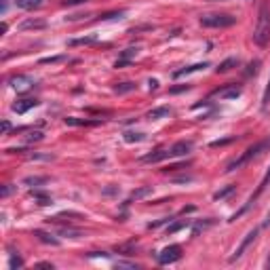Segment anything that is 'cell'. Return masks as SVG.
Masks as SVG:
<instances>
[{
  "label": "cell",
  "mask_w": 270,
  "mask_h": 270,
  "mask_svg": "<svg viewBox=\"0 0 270 270\" xmlns=\"http://www.w3.org/2000/svg\"><path fill=\"white\" fill-rule=\"evenodd\" d=\"M8 83H11V87L15 89V91H28V89L34 87V80L28 78V76H21V74L19 76H13Z\"/></svg>",
  "instance_id": "7"
},
{
  "label": "cell",
  "mask_w": 270,
  "mask_h": 270,
  "mask_svg": "<svg viewBox=\"0 0 270 270\" xmlns=\"http://www.w3.org/2000/svg\"><path fill=\"white\" fill-rule=\"evenodd\" d=\"M137 53H139V47H129L127 51H123L121 59L116 61V68H123L125 64H129V61H131L133 57H137Z\"/></svg>",
  "instance_id": "11"
},
{
  "label": "cell",
  "mask_w": 270,
  "mask_h": 270,
  "mask_svg": "<svg viewBox=\"0 0 270 270\" xmlns=\"http://www.w3.org/2000/svg\"><path fill=\"white\" fill-rule=\"evenodd\" d=\"M270 104V78H268V85H266V91H264V97H262V108L266 110Z\"/></svg>",
  "instance_id": "25"
},
{
  "label": "cell",
  "mask_w": 270,
  "mask_h": 270,
  "mask_svg": "<svg viewBox=\"0 0 270 270\" xmlns=\"http://www.w3.org/2000/svg\"><path fill=\"white\" fill-rule=\"evenodd\" d=\"M102 121H87V119H74V116H68L66 125H72V127H91V125H100Z\"/></svg>",
  "instance_id": "13"
},
{
  "label": "cell",
  "mask_w": 270,
  "mask_h": 270,
  "mask_svg": "<svg viewBox=\"0 0 270 270\" xmlns=\"http://www.w3.org/2000/svg\"><path fill=\"white\" fill-rule=\"evenodd\" d=\"M186 226H190V220H184V222H177V224H173V226H169V228H167V232H169V235H173V232L182 230V228H186Z\"/></svg>",
  "instance_id": "22"
},
{
  "label": "cell",
  "mask_w": 270,
  "mask_h": 270,
  "mask_svg": "<svg viewBox=\"0 0 270 270\" xmlns=\"http://www.w3.org/2000/svg\"><path fill=\"white\" fill-rule=\"evenodd\" d=\"M28 28H44V21H34V19H28L23 25H21V30H28Z\"/></svg>",
  "instance_id": "24"
},
{
  "label": "cell",
  "mask_w": 270,
  "mask_h": 270,
  "mask_svg": "<svg viewBox=\"0 0 270 270\" xmlns=\"http://www.w3.org/2000/svg\"><path fill=\"white\" fill-rule=\"evenodd\" d=\"M66 4H80V2H87V0H64Z\"/></svg>",
  "instance_id": "36"
},
{
  "label": "cell",
  "mask_w": 270,
  "mask_h": 270,
  "mask_svg": "<svg viewBox=\"0 0 270 270\" xmlns=\"http://www.w3.org/2000/svg\"><path fill=\"white\" fill-rule=\"evenodd\" d=\"M11 131V123L8 121H2V133H8Z\"/></svg>",
  "instance_id": "34"
},
{
  "label": "cell",
  "mask_w": 270,
  "mask_h": 270,
  "mask_svg": "<svg viewBox=\"0 0 270 270\" xmlns=\"http://www.w3.org/2000/svg\"><path fill=\"white\" fill-rule=\"evenodd\" d=\"M47 182V177H28L25 179V184H44Z\"/></svg>",
  "instance_id": "30"
},
{
  "label": "cell",
  "mask_w": 270,
  "mask_h": 270,
  "mask_svg": "<svg viewBox=\"0 0 270 270\" xmlns=\"http://www.w3.org/2000/svg\"><path fill=\"white\" fill-rule=\"evenodd\" d=\"M179 258H182V247H179V245H169V247H165L156 256L158 264H173V262H177Z\"/></svg>",
  "instance_id": "4"
},
{
  "label": "cell",
  "mask_w": 270,
  "mask_h": 270,
  "mask_svg": "<svg viewBox=\"0 0 270 270\" xmlns=\"http://www.w3.org/2000/svg\"><path fill=\"white\" fill-rule=\"evenodd\" d=\"M266 266H268V268H270V258H268V260H266Z\"/></svg>",
  "instance_id": "41"
},
{
  "label": "cell",
  "mask_w": 270,
  "mask_h": 270,
  "mask_svg": "<svg viewBox=\"0 0 270 270\" xmlns=\"http://www.w3.org/2000/svg\"><path fill=\"white\" fill-rule=\"evenodd\" d=\"M192 150V141H188V139H182V141H177L171 146V154L173 156H184L188 154V152Z\"/></svg>",
  "instance_id": "8"
},
{
  "label": "cell",
  "mask_w": 270,
  "mask_h": 270,
  "mask_svg": "<svg viewBox=\"0 0 270 270\" xmlns=\"http://www.w3.org/2000/svg\"><path fill=\"white\" fill-rule=\"evenodd\" d=\"M232 190H235V188H232V186H228L226 190H222V192H218V194H215V199H224V196H226L228 192H232Z\"/></svg>",
  "instance_id": "32"
},
{
  "label": "cell",
  "mask_w": 270,
  "mask_h": 270,
  "mask_svg": "<svg viewBox=\"0 0 270 270\" xmlns=\"http://www.w3.org/2000/svg\"><path fill=\"white\" fill-rule=\"evenodd\" d=\"M237 64H239V59H235V57H230V59H226V61H224V64H220L218 72H220V74H224V72H228V70H232V68H235Z\"/></svg>",
  "instance_id": "18"
},
{
  "label": "cell",
  "mask_w": 270,
  "mask_h": 270,
  "mask_svg": "<svg viewBox=\"0 0 270 270\" xmlns=\"http://www.w3.org/2000/svg\"><path fill=\"white\" fill-rule=\"evenodd\" d=\"M270 40V6L264 2L260 6V15H258V25L254 30V42L264 47Z\"/></svg>",
  "instance_id": "1"
},
{
  "label": "cell",
  "mask_w": 270,
  "mask_h": 270,
  "mask_svg": "<svg viewBox=\"0 0 270 270\" xmlns=\"http://www.w3.org/2000/svg\"><path fill=\"white\" fill-rule=\"evenodd\" d=\"M150 89H152V91H156V89H158V80H150Z\"/></svg>",
  "instance_id": "35"
},
{
  "label": "cell",
  "mask_w": 270,
  "mask_h": 270,
  "mask_svg": "<svg viewBox=\"0 0 270 270\" xmlns=\"http://www.w3.org/2000/svg\"><path fill=\"white\" fill-rule=\"evenodd\" d=\"M15 4L25 11H32V8H38L42 4V0H15Z\"/></svg>",
  "instance_id": "16"
},
{
  "label": "cell",
  "mask_w": 270,
  "mask_h": 270,
  "mask_svg": "<svg viewBox=\"0 0 270 270\" xmlns=\"http://www.w3.org/2000/svg\"><path fill=\"white\" fill-rule=\"evenodd\" d=\"M8 266H11V268H19V266H23V260L11 256V262H8Z\"/></svg>",
  "instance_id": "28"
},
{
  "label": "cell",
  "mask_w": 270,
  "mask_h": 270,
  "mask_svg": "<svg viewBox=\"0 0 270 270\" xmlns=\"http://www.w3.org/2000/svg\"><path fill=\"white\" fill-rule=\"evenodd\" d=\"M34 235L38 237V239H40L42 243H47V245H59V241H57V239H53L51 235H44V232H40V230H36Z\"/></svg>",
  "instance_id": "19"
},
{
  "label": "cell",
  "mask_w": 270,
  "mask_h": 270,
  "mask_svg": "<svg viewBox=\"0 0 270 270\" xmlns=\"http://www.w3.org/2000/svg\"><path fill=\"white\" fill-rule=\"evenodd\" d=\"M173 154H171V150H156L154 154H146L141 160L143 163H158V160H165V158H171Z\"/></svg>",
  "instance_id": "10"
},
{
  "label": "cell",
  "mask_w": 270,
  "mask_h": 270,
  "mask_svg": "<svg viewBox=\"0 0 270 270\" xmlns=\"http://www.w3.org/2000/svg\"><path fill=\"white\" fill-rule=\"evenodd\" d=\"M93 42H95L93 36H87V38H74V40H70L68 44H70V47H78V44H93Z\"/></svg>",
  "instance_id": "20"
},
{
  "label": "cell",
  "mask_w": 270,
  "mask_h": 270,
  "mask_svg": "<svg viewBox=\"0 0 270 270\" xmlns=\"http://www.w3.org/2000/svg\"><path fill=\"white\" fill-rule=\"evenodd\" d=\"M264 226H270V213H268V218L264 220Z\"/></svg>",
  "instance_id": "40"
},
{
  "label": "cell",
  "mask_w": 270,
  "mask_h": 270,
  "mask_svg": "<svg viewBox=\"0 0 270 270\" xmlns=\"http://www.w3.org/2000/svg\"><path fill=\"white\" fill-rule=\"evenodd\" d=\"M235 23H237V17L228 13H209L201 17L203 28H230Z\"/></svg>",
  "instance_id": "3"
},
{
  "label": "cell",
  "mask_w": 270,
  "mask_h": 270,
  "mask_svg": "<svg viewBox=\"0 0 270 270\" xmlns=\"http://www.w3.org/2000/svg\"><path fill=\"white\" fill-rule=\"evenodd\" d=\"M268 186H270V169L266 171V175H264V179H262V182H260V186H258V190H256L254 194H251V196H249V201H247V205H245V207H243V209H241V211H239L237 215H241L243 211H247V209H249V207H251V205H254V203H256L258 199H260V196H262V194H264V190H266V188H268ZM237 215H235V218H237ZM235 218H232V220H235Z\"/></svg>",
  "instance_id": "6"
},
{
  "label": "cell",
  "mask_w": 270,
  "mask_h": 270,
  "mask_svg": "<svg viewBox=\"0 0 270 270\" xmlns=\"http://www.w3.org/2000/svg\"><path fill=\"white\" fill-rule=\"evenodd\" d=\"M133 89H135V83H123V85L116 87L114 91L116 93H127V91H133Z\"/></svg>",
  "instance_id": "23"
},
{
  "label": "cell",
  "mask_w": 270,
  "mask_h": 270,
  "mask_svg": "<svg viewBox=\"0 0 270 270\" xmlns=\"http://www.w3.org/2000/svg\"><path fill=\"white\" fill-rule=\"evenodd\" d=\"M152 192V188L150 186H146V188H139V190H135L133 194H131V201H139L141 196H146V194H150Z\"/></svg>",
  "instance_id": "21"
},
{
  "label": "cell",
  "mask_w": 270,
  "mask_h": 270,
  "mask_svg": "<svg viewBox=\"0 0 270 270\" xmlns=\"http://www.w3.org/2000/svg\"><path fill=\"white\" fill-rule=\"evenodd\" d=\"M6 6H8V0H2V13L6 11Z\"/></svg>",
  "instance_id": "39"
},
{
  "label": "cell",
  "mask_w": 270,
  "mask_h": 270,
  "mask_svg": "<svg viewBox=\"0 0 270 270\" xmlns=\"http://www.w3.org/2000/svg\"><path fill=\"white\" fill-rule=\"evenodd\" d=\"M143 139H146V135H143V133H133V131H127V133H125V141H127V143L143 141Z\"/></svg>",
  "instance_id": "17"
},
{
  "label": "cell",
  "mask_w": 270,
  "mask_h": 270,
  "mask_svg": "<svg viewBox=\"0 0 270 270\" xmlns=\"http://www.w3.org/2000/svg\"><path fill=\"white\" fill-rule=\"evenodd\" d=\"M205 68H209V64H194V66H188V68H182V70H177L175 74H173V78H182V76H186V74H192V72H199V70H205Z\"/></svg>",
  "instance_id": "12"
},
{
  "label": "cell",
  "mask_w": 270,
  "mask_h": 270,
  "mask_svg": "<svg viewBox=\"0 0 270 270\" xmlns=\"http://www.w3.org/2000/svg\"><path fill=\"white\" fill-rule=\"evenodd\" d=\"M268 146H270V139H264V141H258V143H254V146L247 148V150L243 152V154H241L239 158L232 160V163L226 167V171L230 173V171H237V169H241V167H245V165L249 163V160H254L256 156L262 154V152H264Z\"/></svg>",
  "instance_id": "2"
},
{
  "label": "cell",
  "mask_w": 270,
  "mask_h": 270,
  "mask_svg": "<svg viewBox=\"0 0 270 270\" xmlns=\"http://www.w3.org/2000/svg\"><path fill=\"white\" fill-rule=\"evenodd\" d=\"M220 97H224V100H235V97L241 95V89L239 87H228V89H222V91H218Z\"/></svg>",
  "instance_id": "15"
},
{
  "label": "cell",
  "mask_w": 270,
  "mask_h": 270,
  "mask_svg": "<svg viewBox=\"0 0 270 270\" xmlns=\"http://www.w3.org/2000/svg\"><path fill=\"white\" fill-rule=\"evenodd\" d=\"M38 266H40V268H53V264H49V262H40Z\"/></svg>",
  "instance_id": "37"
},
{
  "label": "cell",
  "mask_w": 270,
  "mask_h": 270,
  "mask_svg": "<svg viewBox=\"0 0 270 270\" xmlns=\"http://www.w3.org/2000/svg\"><path fill=\"white\" fill-rule=\"evenodd\" d=\"M66 57L59 55V57H47V59H40V64H57V61H64Z\"/></svg>",
  "instance_id": "29"
},
{
  "label": "cell",
  "mask_w": 270,
  "mask_h": 270,
  "mask_svg": "<svg viewBox=\"0 0 270 270\" xmlns=\"http://www.w3.org/2000/svg\"><path fill=\"white\" fill-rule=\"evenodd\" d=\"M40 139H42V133H40V131L30 133V137H28V141H40Z\"/></svg>",
  "instance_id": "31"
},
{
  "label": "cell",
  "mask_w": 270,
  "mask_h": 270,
  "mask_svg": "<svg viewBox=\"0 0 270 270\" xmlns=\"http://www.w3.org/2000/svg\"><path fill=\"white\" fill-rule=\"evenodd\" d=\"M256 239H258V228L249 230V232H247V237L243 239V241H241V245L235 249V254L230 256V262H237L239 258H243V254H245V251H247V247L251 245V243H256Z\"/></svg>",
  "instance_id": "5"
},
{
  "label": "cell",
  "mask_w": 270,
  "mask_h": 270,
  "mask_svg": "<svg viewBox=\"0 0 270 270\" xmlns=\"http://www.w3.org/2000/svg\"><path fill=\"white\" fill-rule=\"evenodd\" d=\"M211 224H213V220H209V222H201V224H196V226H194V235H199V232H201V230H205L207 226H211Z\"/></svg>",
  "instance_id": "27"
},
{
  "label": "cell",
  "mask_w": 270,
  "mask_h": 270,
  "mask_svg": "<svg viewBox=\"0 0 270 270\" xmlns=\"http://www.w3.org/2000/svg\"><path fill=\"white\" fill-rule=\"evenodd\" d=\"M32 196H36V199L40 201V205H49V203H51V199H49V196H44L42 192H32Z\"/></svg>",
  "instance_id": "26"
},
{
  "label": "cell",
  "mask_w": 270,
  "mask_h": 270,
  "mask_svg": "<svg viewBox=\"0 0 270 270\" xmlns=\"http://www.w3.org/2000/svg\"><path fill=\"white\" fill-rule=\"evenodd\" d=\"M169 114H171V110L167 106H163V108H154V110H150L148 119L150 121H158V119H165V116H169Z\"/></svg>",
  "instance_id": "14"
},
{
  "label": "cell",
  "mask_w": 270,
  "mask_h": 270,
  "mask_svg": "<svg viewBox=\"0 0 270 270\" xmlns=\"http://www.w3.org/2000/svg\"><path fill=\"white\" fill-rule=\"evenodd\" d=\"M188 89H190V87H188V85H184V87H175V89H171V93H179V91H188Z\"/></svg>",
  "instance_id": "33"
},
{
  "label": "cell",
  "mask_w": 270,
  "mask_h": 270,
  "mask_svg": "<svg viewBox=\"0 0 270 270\" xmlns=\"http://www.w3.org/2000/svg\"><path fill=\"white\" fill-rule=\"evenodd\" d=\"M40 102L38 100H19V102H15L13 104V112H17V114H25L30 110V108H36Z\"/></svg>",
  "instance_id": "9"
},
{
  "label": "cell",
  "mask_w": 270,
  "mask_h": 270,
  "mask_svg": "<svg viewBox=\"0 0 270 270\" xmlns=\"http://www.w3.org/2000/svg\"><path fill=\"white\" fill-rule=\"evenodd\" d=\"M8 192H11V188L4 186V188H2V196H8Z\"/></svg>",
  "instance_id": "38"
}]
</instances>
